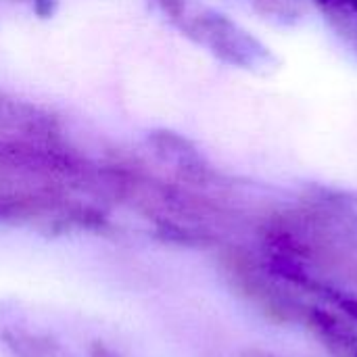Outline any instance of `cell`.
<instances>
[{
  "label": "cell",
  "instance_id": "cell-1",
  "mask_svg": "<svg viewBox=\"0 0 357 357\" xmlns=\"http://www.w3.org/2000/svg\"><path fill=\"white\" fill-rule=\"evenodd\" d=\"M305 322L331 356L357 357V333L347 320L324 307H307Z\"/></svg>",
  "mask_w": 357,
  "mask_h": 357
},
{
  "label": "cell",
  "instance_id": "cell-2",
  "mask_svg": "<svg viewBox=\"0 0 357 357\" xmlns=\"http://www.w3.org/2000/svg\"><path fill=\"white\" fill-rule=\"evenodd\" d=\"M335 301H337L339 310H341L351 322H356L357 324V297H349V295L339 293V295L335 297Z\"/></svg>",
  "mask_w": 357,
  "mask_h": 357
}]
</instances>
